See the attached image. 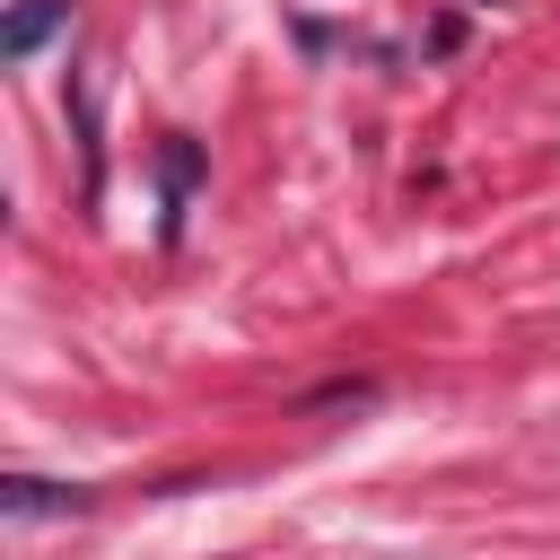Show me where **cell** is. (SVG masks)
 Wrapping results in <instances>:
<instances>
[{
    "instance_id": "1",
    "label": "cell",
    "mask_w": 560,
    "mask_h": 560,
    "mask_svg": "<svg viewBox=\"0 0 560 560\" xmlns=\"http://www.w3.org/2000/svg\"><path fill=\"white\" fill-rule=\"evenodd\" d=\"M0 508H9V516H79V508H88V490H79V481H35V472H9V481H0Z\"/></svg>"
},
{
    "instance_id": "2",
    "label": "cell",
    "mask_w": 560,
    "mask_h": 560,
    "mask_svg": "<svg viewBox=\"0 0 560 560\" xmlns=\"http://www.w3.org/2000/svg\"><path fill=\"white\" fill-rule=\"evenodd\" d=\"M52 26H70V0H18V9H9V26H0V52H9V61H26Z\"/></svg>"
}]
</instances>
